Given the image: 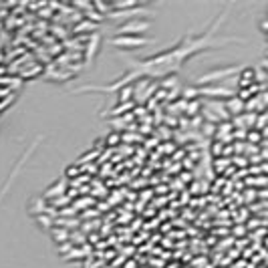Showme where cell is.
<instances>
[{"label":"cell","mask_w":268,"mask_h":268,"mask_svg":"<svg viewBox=\"0 0 268 268\" xmlns=\"http://www.w3.org/2000/svg\"><path fill=\"white\" fill-rule=\"evenodd\" d=\"M153 38L147 36H133V34H115L113 38H109L111 47H117V49H141L147 47V44H153Z\"/></svg>","instance_id":"obj_1"},{"label":"cell","mask_w":268,"mask_h":268,"mask_svg":"<svg viewBox=\"0 0 268 268\" xmlns=\"http://www.w3.org/2000/svg\"><path fill=\"white\" fill-rule=\"evenodd\" d=\"M234 73H238V67L236 65H232V67H224V69H220V67H216V69H212V71H208V73H202L200 77H196V83H198V87H202V85H212V83H224L230 75H234Z\"/></svg>","instance_id":"obj_2"},{"label":"cell","mask_w":268,"mask_h":268,"mask_svg":"<svg viewBox=\"0 0 268 268\" xmlns=\"http://www.w3.org/2000/svg\"><path fill=\"white\" fill-rule=\"evenodd\" d=\"M151 29V20H143V18H131L125 25H119L115 34H133L139 36L141 33H147Z\"/></svg>","instance_id":"obj_3"},{"label":"cell","mask_w":268,"mask_h":268,"mask_svg":"<svg viewBox=\"0 0 268 268\" xmlns=\"http://www.w3.org/2000/svg\"><path fill=\"white\" fill-rule=\"evenodd\" d=\"M99 44H101V34H99V33H95V34L89 36V44L85 47V63H87V65L91 63V67H93V61H95V57H97V53H99Z\"/></svg>","instance_id":"obj_4"},{"label":"cell","mask_w":268,"mask_h":268,"mask_svg":"<svg viewBox=\"0 0 268 268\" xmlns=\"http://www.w3.org/2000/svg\"><path fill=\"white\" fill-rule=\"evenodd\" d=\"M29 210L33 216H38V214H51L53 208L47 206V202H44V198L42 196H34L31 200V204H29Z\"/></svg>","instance_id":"obj_5"},{"label":"cell","mask_w":268,"mask_h":268,"mask_svg":"<svg viewBox=\"0 0 268 268\" xmlns=\"http://www.w3.org/2000/svg\"><path fill=\"white\" fill-rule=\"evenodd\" d=\"M224 107H226V113H228L230 117H238V115L244 113V101H240L236 95L230 97V99H226V101H224Z\"/></svg>","instance_id":"obj_6"},{"label":"cell","mask_w":268,"mask_h":268,"mask_svg":"<svg viewBox=\"0 0 268 268\" xmlns=\"http://www.w3.org/2000/svg\"><path fill=\"white\" fill-rule=\"evenodd\" d=\"M254 81H256L254 67H244L240 71V77H238V89H246V87L254 85Z\"/></svg>","instance_id":"obj_7"},{"label":"cell","mask_w":268,"mask_h":268,"mask_svg":"<svg viewBox=\"0 0 268 268\" xmlns=\"http://www.w3.org/2000/svg\"><path fill=\"white\" fill-rule=\"evenodd\" d=\"M34 222H36V224H40V228H53V224H55L53 216H49V214H38V216H34Z\"/></svg>","instance_id":"obj_8"},{"label":"cell","mask_w":268,"mask_h":268,"mask_svg":"<svg viewBox=\"0 0 268 268\" xmlns=\"http://www.w3.org/2000/svg\"><path fill=\"white\" fill-rule=\"evenodd\" d=\"M131 97H133V85H127L125 89H121V91H119V103H123V101L131 103Z\"/></svg>","instance_id":"obj_9"},{"label":"cell","mask_w":268,"mask_h":268,"mask_svg":"<svg viewBox=\"0 0 268 268\" xmlns=\"http://www.w3.org/2000/svg\"><path fill=\"white\" fill-rule=\"evenodd\" d=\"M51 234H53V238L59 240V242H69V232H67V230H57V228H53Z\"/></svg>","instance_id":"obj_10"},{"label":"cell","mask_w":268,"mask_h":268,"mask_svg":"<svg viewBox=\"0 0 268 268\" xmlns=\"http://www.w3.org/2000/svg\"><path fill=\"white\" fill-rule=\"evenodd\" d=\"M83 29H95V25H93V22H89V20H85L83 22V25H79V27H75V33H79V31H83Z\"/></svg>","instance_id":"obj_11"},{"label":"cell","mask_w":268,"mask_h":268,"mask_svg":"<svg viewBox=\"0 0 268 268\" xmlns=\"http://www.w3.org/2000/svg\"><path fill=\"white\" fill-rule=\"evenodd\" d=\"M258 137H260V135H258V133H248V139H250V141H252V139H254V141H256V139H258Z\"/></svg>","instance_id":"obj_12"}]
</instances>
